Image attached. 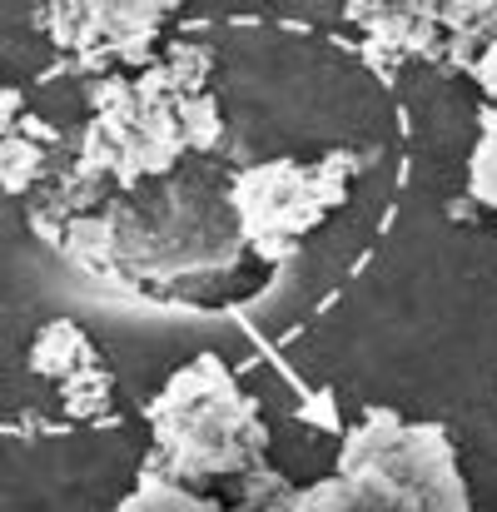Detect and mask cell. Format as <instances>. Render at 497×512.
<instances>
[{
	"label": "cell",
	"instance_id": "6da1fadb",
	"mask_svg": "<svg viewBox=\"0 0 497 512\" xmlns=\"http://www.w3.org/2000/svg\"><path fill=\"white\" fill-rule=\"evenodd\" d=\"M234 174L184 165L130 194H110L95 214L70 219L50 244L90 279L155 304H214V284L254 259L229 199Z\"/></svg>",
	"mask_w": 497,
	"mask_h": 512
},
{
	"label": "cell",
	"instance_id": "7a4b0ae2",
	"mask_svg": "<svg viewBox=\"0 0 497 512\" xmlns=\"http://www.w3.org/2000/svg\"><path fill=\"white\" fill-rule=\"evenodd\" d=\"M289 512H473V503L438 423L368 408L358 428H343L338 473L299 488Z\"/></svg>",
	"mask_w": 497,
	"mask_h": 512
},
{
	"label": "cell",
	"instance_id": "3957f363",
	"mask_svg": "<svg viewBox=\"0 0 497 512\" xmlns=\"http://www.w3.org/2000/svg\"><path fill=\"white\" fill-rule=\"evenodd\" d=\"M145 418L155 433V453L145 463H155L184 488L224 483V478L244 483L249 473L269 468L264 413L239 388L229 363L214 353H199L189 368H179L155 393Z\"/></svg>",
	"mask_w": 497,
	"mask_h": 512
},
{
	"label": "cell",
	"instance_id": "277c9868",
	"mask_svg": "<svg viewBox=\"0 0 497 512\" xmlns=\"http://www.w3.org/2000/svg\"><path fill=\"white\" fill-rule=\"evenodd\" d=\"M348 179H353V160L348 155H324L314 165L299 160H264L249 165L229 179V199L234 214L249 234V249L259 264H289L299 254V239L329 219L348 199Z\"/></svg>",
	"mask_w": 497,
	"mask_h": 512
},
{
	"label": "cell",
	"instance_id": "5b68a950",
	"mask_svg": "<svg viewBox=\"0 0 497 512\" xmlns=\"http://www.w3.org/2000/svg\"><path fill=\"white\" fill-rule=\"evenodd\" d=\"M105 358H100V348L95 339L80 329V324H70V319H50V324H40V334L30 339V368L40 373V378H50V383H70V378H80V373H90V368H100Z\"/></svg>",
	"mask_w": 497,
	"mask_h": 512
},
{
	"label": "cell",
	"instance_id": "8992f818",
	"mask_svg": "<svg viewBox=\"0 0 497 512\" xmlns=\"http://www.w3.org/2000/svg\"><path fill=\"white\" fill-rule=\"evenodd\" d=\"M115 512H239V508H234V503H214V498H204V493L174 483V478L160 473L155 463H145L135 493H130Z\"/></svg>",
	"mask_w": 497,
	"mask_h": 512
},
{
	"label": "cell",
	"instance_id": "52a82bcc",
	"mask_svg": "<svg viewBox=\"0 0 497 512\" xmlns=\"http://www.w3.org/2000/svg\"><path fill=\"white\" fill-rule=\"evenodd\" d=\"M110 368L100 363V368H90V373H80V378H70V383H60V408H65V418H80V423H95V418H105L110 413Z\"/></svg>",
	"mask_w": 497,
	"mask_h": 512
},
{
	"label": "cell",
	"instance_id": "ba28073f",
	"mask_svg": "<svg viewBox=\"0 0 497 512\" xmlns=\"http://www.w3.org/2000/svg\"><path fill=\"white\" fill-rule=\"evenodd\" d=\"M468 189L478 204L497 209V100L483 105V135H478V150L468 160Z\"/></svg>",
	"mask_w": 497,
	"mask_h": 512
}]
</instances>
